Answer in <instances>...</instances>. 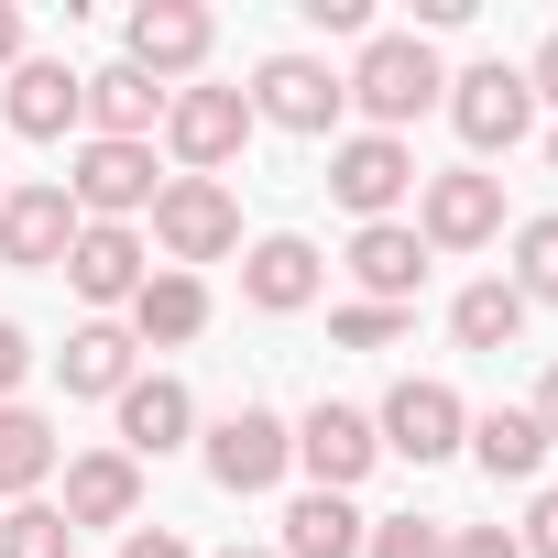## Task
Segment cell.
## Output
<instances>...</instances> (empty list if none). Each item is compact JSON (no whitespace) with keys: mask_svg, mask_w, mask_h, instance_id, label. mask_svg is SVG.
Listing matches in <instances>:
<instances>
[{"mask_svg":"<svg viewBox=\"0 0 558 558\" xmlns=\"http://www.w3.org/2000/svg\"><path fill=\"white\" fill-rule=\"evenodd\" d=\"M307 23H318V34H373L362 0H307Z\"/></svg>","mask_w":558,"mask_h":558,"instance_id":"e575fe53","label":"cell"},{"mask_svg":"<svg viewBox=\"0 0 558 558\" xmlns=\"http://www.w3.org/2000/svg\"><path fill=\"white\" fill-rule=\"evenodd\" d=\"M0 558H77V525L56 504H12L0 514Z\"/></svg>","mask_w":558,"mask_h":558,"instance_id":"83f0119b","label":"cell"},{"mask_svg":"<svg viewBox=\"0 0 558 558\" xmlns=\"http://www.w3.org/2000/svg\"><path fill=\"white\" fill-rule=\"evenodd\" d=\"M241 296H252L263 318H296V307L318 296V252H307L296 230H274V241H252V252H241Z\"/></svg>","mask_w":558,"mask_h":558,"instance_id":"d6986e66","label":"cell"},{"mask_svg":"<svg viewBox=\"0 0 558 558\" xmlns=\"http://www.w3.org/2000/svg\"><path fill=\"white\" fill-rule=\"evenodd\" d=\"M504 286L525 307H558V219H525L514 230V274H504Z\"/></svg>","mask_w":558,"mask_h":558,"instance_id":"4316f807","label":"cell"},{"mask_svg":"<svg viewBox=\"0 0 558 558\" xmlns=\"http://www.w3.org/2000/svg\"><path fill=\"white\" fill-rule=\"evenodd\" d=\"M241 99H252V121H274V132H329V121L351 110V88H340L318 56H263Z\"/></svg>","mask_w":558,"mask_h":558,"instance_id":"ba28073f","label":"cell"},{"mask_svg":"<svg viewBox=\"0 0 558 558\" xmlns=\"http://www.w3.org/2000/svg\"><path fill=\"white\" fill-rule=\"evenodd\" d=\"M56 373H66V395H121V384H132V329L88 318V329L56 351Z\"/></svg>","mask_w":558,"mask_h":558,"instance_id":"603a6c76","label":"cell"},{"mask_svg":"<svg viewBox=\"0 0 558 558\" xmlns=\"http://www.w3.org/2000/svg\"><path fill=\"white\" fill-rule=\"evenodd\" d=\"M121 558H197V547H186L175 525H132V536H121Z\"/></svg>","mask_w":558,"mask_h":558,"instance_id":"d6a6232c","label":"cell"},{"mask_svg":"<svg viewBox=\"0 0 558 558\" xmlns=\"http://www.w3.org/2000/svg\"><path fill=\"white\" fill-rule=\"evenodd\" d=\"M362 514H351V493H296L286 504V547H274V558H362Z\"/></svg>","mask_w":558,"mask_h":558,"instance_id":"44dd1931","label":"cell"},{"mask_svg":"<svg viewBox=\"0 0 558 558\" xmlns=\"http://www.w3.org/2000/svg\"><path fill=\"white\" fill-rule=\"evenodd\" d=\"M449 329H460V351H514V340H525V296L504 286V274H493V286H460Z\"/></svg>","mask_w":558,"mask_h":558,"instance_id":"484cf974","label":"cell"},{"mask_svg":"<svg viewBox=\"0 0 558 558\" xmlns=\"http://www.w3.org/2000/svg\"><path fill=\"white\" fill-rule=\"evenodd\" d=\"M241 143H252V99H241V88H175V99H165V154H175L186 175H219Z\"/></svg>","mask_w":558,"mask_h":558,"instance_id":"8992f818","label":"cell"},{"mask_svg":"<svg viewBox=\"0 0 558 558\" xmlns=\"http://www.w3.org/2000/svg\"><path fill=\"white\" fill-rule=\"evenodd\" d=\"M45 471H56V427H45L34 405H0V493L34 504V493H45Z\"/></svg>","mask_w":558,"mask_h":558,"instance_id":"d4e9b609","label":"cell"},{"mask_svg":"<svg viewBox=\"0 0 558 558\" xmlns=\"http://www.w3.org/2000/svg\"><path fill=\"white\" fill-rule=\"evenodd\" d=\"M230 241H241V197H230L219 175H175V186H154V252H165L175 274L219 263Z\"/></svg>","mask_w":558,"mask_h":558,"instance_id":"7a4b0ae2","label":"cell"},{"mask_svg":"<svg viewBox=\"0 0 558 558\" xmlns=\"http://www.w3.org/2000/svg\"><path fill=\"white\" fill-rule=\"evenodd\" d=\"M525 88H536V99H547V110H558V34H547V45H536V56H525Z\"/></svg>","mask_w":558,"mask_h":558,"instance_id":"d590c367","label":"cell"},{"mask_svg":"<svg viewBox=\"0 0 558 558\" xmlns=\"http://www.w3.org/2000/svg\"><path fill=\"white\" fill-rule=\"evenodd\" d=\"M351 274H362V307H405L427 286V241L405 219H373V230H351Z\"/></svg>","mask_w":558,"mask_h":558,"instance_id":"e0dca14e","label":"cell"},{"mask_svg":"<svg viewBox=\"0 0 558 558\" xmlns=\"http://www.w3.org/2000/svg\"><path fill=\"white\" fill-rule=\"evenodd\" d=\"M547 175H558V132H547Z\"/></svg>","mask_w":558,"mask_h":558,"instance_id":"ab89813d","label":"cell"},{"mask_svg":"<svg viewBox=\"0 0 558 558\" xmlns=\"http://www.w3.org/2000/svg\"><path fill=\"white\" fill-rule=\"evenodd\" d=\"M362 558H449V525H427V514H384V525L362 536Z\"/></svg>","mask_w":558,"mask_h":558,"instance_id":"f1b7e54d","label":"cell"},{"mask_svg":"<svg viewBox=\"0 0 558 558\" xmlns=\"http://www.w3.org/2000/svg\"><path fill=\"white\" fill-rule=\"evenodd\" d=\"M208 34H219V23L197 12V0H143L132 34H121V45H132L121 66H143V77H197V66H208Z\"/></svg>","mask_w":558,"mask_h":558,"instance_id":"4fadbf2b","label":"cell"},{"mask_svg":"<svg viewBox=\"0 0 558 558\" xmlns=\"http://www.w3.org/2000/svg\"><path fill=\"white\" fill-rule=\"evenodd\" d=\"M110 405H121V460H165V449H186V427H197V395H186L175 373H132Z\"/></svg>","mask_w":558,"mask_h":558,"instance_id":"5bb4252c","label":"cell"},{"mask_svg":"<svg viewBox=\"0 0 558 558\" xmlns=\"http://www.w3.org/2000/svg\"><path fill=\"white\" fill-rule=\"evenodd\" d=\"M77 121H88V143H154L165 88H154L143 66H99V77L77 88Z\"/></svg>","mask_w":558,"mask_h":558,"instance_id":"2e32d148","label":"cell"},{"mask_svg":"<svg viewBox=\"0 0 558 558\" xmlns=\"http://www.w3.org/2000/svg\"><path fill=\"white\" fill-rule=\"evenodd\" d=\"M340 88L373 110V132H405L416 110H438V99H449V77H438V56H427L416 34H373V45H362V66H351Z\"/></svg>","mask_w":558,"mask_h":558,"instance_id":"6da1fadb","label":"cell"},{"mask_svg":"<svg viewBox=\"0 0 558 558\" xmlns=\"http://www.w3.org/2000/svg\"><path fill=\"white\" fill-rule=\"evenodd\" d=\"M373 438H384L395 460H416V471H427V460H449V449L471 438V405H460L449 384H427V373H405V384L384 395V416H373Z\"/></svg>","mask_w":558,"mask_h":558,"instance_id":"52a82bcc","label":"cell"},{"mask_svg":"<svg viewBox=\"0 0 558 558\" xmlns=\"http://www.w3.org/2000/svg\"><path fill=\"white\" fill-rule=\"evenodd\" d=\"M143 274H154V263H143V230H121V219H88L77 252H66V286H77L88 307H132Z\"/></svg>","mask_w":558,"mask_h":558,"instance_id":"9a60e30c","label":"cell"},{"mask_svg":"<svg viewBox=\"0 0 558 558\" xmlns=\"http://www.w3.org/2000/svg\"><path fill=\"white\" fill-rule=\"evenodd\" d=\"M23 373H34V340H23L12 318H0V405H12V384H23Z\"/></svg>","mask_w":558,"mask_h":558,"instance_id":"836d02e7","label":"cell"},{"mask_svg":"<svg viewBox=\"0 0 558 558\" xmlns=\"http://www.w3.org/2000/svg\"><path fill=\"white\" fill-rule=\"evenodd\" d=\"M77 197L66 186H0V263H23V274H45V263H66L77 252Z\"/></svg>","mask_w":558,"mask_h":558,"instance_id":"30bf717a","label":"cell"},{"mask_svg":"<svg viewBox=\"0 0 558 558\" xmlns=\"http://www.w3.org/2000/svg\"><path fill=\"white\" fill-rule=\"evenodd\" d=\"M329 340H340V351H395V340H405V307H340Z\"/></svg>","mask_w":558,"mask_h":558,"instance_id":"f546056e","label":"cell"},{"mask_svg":"<svg viewBox=\"0 0 558 558\" xmlns=\"http://www.w3.org/2000/svg\"><path fill=\"white\" fill-rule=\"evenodd\" d=\"M416 241H427V252H482V241H504V175H482V165L416 175Z\"/></svg>","mask_w":558,"mask_h":558,"instance_id":"3957f363","label":"cell"},{"mask_svg":"<svg viewBox=\"0 0 558 558\" xmlns=\"http://www.w3.org/2000/svg\"><path fill=\"white\" fill-rule=\"evenodd\" d=\"M66 197H77V219H121L132 230V208H154V143H77Z\"/></svg>","mask_w":558,"mask_h":558,"instance_id":"8fae6325","label":"cell"},{"mask_svg":"<svg viewBox=\"0 0 558 558\" xmlns=\"http://www.w3.org/2000/svg\"><path fill=\"white\" fill-rule=\"evenodd\" d=\"M449 121H460V143L471 154H514L525 143V121H536V88H525V66H471V77H449Z\"/></svg>","mask_w":558,"mask_h":558,"instance_id":"5b68a950","label":"cell"},{"mask_svg":"<svg viewBox=\"0 0 558 558\" xmlns=\"http://www.w3.org/2000/svg\"><path fill=\"white\" fill-rule=\"evenodd\" d=\"M329 197L373 230V219H395V197H416V154H405L395 132H351V143L329 154Z\"/></svg>","mask_w":558,"mask_h":558,"instance_id":"9c48e42d","label":"cell"},{"mask_svg":"<svg viewBox=\"0 0 558 558\" xmlns=\"http://www.w3.org/2000/svg\"><path fill=\"white\" fill-rule=\"evenodd\" d=\"M296 460H307V482H318V493H351V482L384 460V438H373V416H362V405H329V395H318V405L296 416Z\"/></svg>","mask_w":558,"mask_h":558,"instance_id":"7c38bea8","label":"cell"},{"mask_svg":"<svg viewBox=\"0 0 558 558\" xmlns=\"http://www.w3.org/2000/svg\"><path fill=\"white\" fill-rule=\"evenodd\" d=\"M197 329H208V286H197V274H175V263L143 274V296H132V340H165V351H175V340H197Z\"/></svg>","mask_w":558,"mask_h":558,"instance_id":"7402d4cb","label":"cell"},{"mask_svg":"<svg viewBox=\"0 0 558 558\" xmlns=\"http://www.w3.org/2000/svg\"><path fill=\"white\" fill-rule=\"evenodd\" d=\"M525 416H536V438L558 449V362H547V384H536V405H525Z\"/></svg>","mask_w":558,"mask_h":558,"instance_id":"8d00e7d4","label":"cell"},{"mask_svg":"<svg viewBox=\"0 0 558 558\" xmlns=\"http://www.w3.org/2000/svg\"><path fill=\"white\" fill-rule=\"evenodd\" d=\"M66 525H132L143 514V460H121V449H88V460H66V504H56Z\"/></svg>","mask_w":558,"mask_h":558,"instance_id":"ac0fdd59","label":"cell"},{"mask_svg":"<svg viewBox=\"0 0 558 558\" xmlns=\"http://www.w3.org/2000/svg\"><path fill=\"white\" fill-rule=\"evenodd\" d=\"M286 471H296V427L274 416V405H230L208 427V482L219 493H274Z\"/></svg>","mask_w":558,"mask_h":558,"instance_id":"277c9868","label":"cell"},{"mask_svg":"<svg viewBox=\"0 0 558 558\" xmlns=\"http://www.w3.org/2000/svg\"><path fill=\"white\" fill-rule=\"evenodd\" d=\"M219 558H274V547H219Z\"/></svg>","mask_w":558,"mask_h":558,"instance_id":"f35d334b","label":"cell"},{"mask_svg":"<svg viewBox=\"0 0 558 558\" xmlns=\"http://www.w3.org/2000/svg\"><path fill=\"white\" fill-rule=\"evenodd\" d=\"M514 547H525V558H558V493L525 504V536H514Z\"/></svg>","mask_w":558,"mask_h":558,"instance_id":"1f68e13d","label":"cell"},{"mask_svg":"<svg viewBox=\"0 0 558 558\" xmlns=\"http://www.w3.org/2000/svg\"><path fill=\"white\" fill-rule=\"evenodd\" d=\"M0 66H23V12L0 0Z\"/></svg>","mask_w":558,"mask_h":558,"instance_id":"74e56055","label":"cell"},{"mask_svg":"<svg viewBox=\"0 0 558 558\" xmlns=\"http://www.w3.org/2000/svg\"><path fill=\"white\" fill-rule=\"evenodd\" d=\"M77 88H88V77H77L66 56H23V66H12V99H0V110H12V132H23V143H56V132L77 121Z\"/></svg>","mask_w":558,"mask_h":558,"instance_id":"ffe728a7","label":"cell"},{"mask_svg":"<svg viewBox=\"0 0 558 558\" xmlns=\"http://www.w3.org/2000/svg\"><path fill=\"white\" fill-rule=\"evenodd\" d=\"M449 558H525V547H514V525H460Z\"/></svg>","mask_w":558,"mask_h":558,"instance_id":"4dcf8cb0","label":"cell"},{"mask_svg":"<svg viewBox=\"0 0 558 558\" xmlns=\"http://www.w3.org/2000/svg\"><path fill=\"white\" fill-rule=\"evenodd\" d=\"M471 460H482L493 482H536L547 438H536V416H525V405H493V416H471Z\"/></svg>","mask_w":558,"mask_h":558,"instance_id":"cb8c5ba5","label":"cell"}]
</instances>
